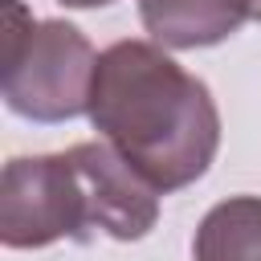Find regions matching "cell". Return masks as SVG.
Returning <instances> with one entry per match:
<instances>
[{
  "label": "cell",
  "instance_id": "cell-1",
  "mask_svg": "<svg viewBox=\"0 0 261 261\" xmlns=\"http://www.w3.org/2000/svg\"><path fill=\"white\" fill-rule=\"evenodd\" d=\"M90 122L155 192L196 184L220 151L212 90L155 41H114L98 53Z\"/></svg>",
  "mask_w": 261,
  "mask_h": 261
},
{
  "label": "cell",
  "instance_id": "cell-2",
  "mask_svg": "<svg viewBox=\"0 0 261 261\" xmlns=\"http://www.w3.org/2000/svg\"><path fill=\"white\" fill-rule=\"evenodd\" d=\"M4 77L0 98L29 122H69L90 114L98 53L69 20H33L20 0H4Z\"/></svg>",
  "mask_w": 261,
  "mask_h": 261
},
{
  "label": "cell",
  "instance_id": "cell-3",
  "mask_svg": "<svg viewBox=\"0 0 261 261\" xmlns=\"http://www.w3.org/2000/svg\"><path fill=\"white\" fill-rule=\"evenodd\" d=\"M94 228L90 196L69 151L16 155L0 175V241L4 249H45L61 237L86 241Z\"/></svg>",
  "mask_w": 261,
  "mask_h": 261
},
{
  "label": "cell",
  "instance_id": "cell-4",
  "mask_svg": "<svg viewBox=\"0 0 261 261\" xmlns=\"http://www.w3.org/2000/svg\"><path fill=\"white\" fill-rule=\"evenodd\" d=\"M69 159L82 171L94 228L114 241H143L159 220V192L106 143H73Z\"/></svg>",
  "mask_w": 261,
  "mask_h": 261
},
{
  "label": "cell",
  "instance_id": "cell-5",
  "mask_svg": "<svg viewBox=\"0 0 261 261\" xmlns=\"http://www.w3.org/2000/svg\"><path fill=\"white\" fill-rule=\"evenodd\" d=\"M253 16V0H139V20L163 49H208Z\"/></svg>",
  "mask_w": 261,
  "mask_h": 261
},
{
  "label": "cell",
  "instance_id": "cell-6",
  "mask_svg": "<svg viewBox=\"0 0 261 261\" xmlns=\"http://www.w3.org/2000/svg\"><path fill=\"white\" fill-rule=\"evenodd\" d=\"M196 261H261V196L212 204L192 241Z\"/></svg>",
  "mask_w": 261,
  "mask_h": 261
},
{
  "label": "cell",
  "instance_id": "cell-7",
  "mask_svg": "<svg viewBox=\"0 0 261 261\" xmlns=\"http://www.w3.org/2000/svg\"><path fill=\"white\" fill-rule=\"evenodd\" d=\"M57 4H65V8H106L114 0H57Z\"/></svg>",
  "mask_w": 261,
  "mask_h": 261
},
{
  "label": "cell",
  "instance_id": "cell-8",
  "mask_svg": "<svg viewBox=\"0 0 261 261\" xmlns=\"http://www.w3.org/2000/svg\"><path fill=\"white\" fill-rule=\"evenodd\" d=\"M253 20H261V0H253Z\"/></svg>",
  "mask_w": 261,
  "mask_h": 261
}]
</instances>
